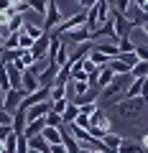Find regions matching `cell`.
Segmentation results:
<instances>
[{
  "label": "cell",
  "mask_w": 148,
  "mask_h": 153,
  "mask_svg": "<svg viewBox=\"0 0 148 153\" xmlns=\"http://www.w3.org/2000/svg\"><path fill=\"white\" fill-rule=\"evenodd\" d=\"M61 21H64V18H61L59 5H56V3H46V16H44V23H41L44 33H54V28L59 26Z\"/></svg>",
  "instance_id": "1"
},
{
  "label": "cell",
  "mask_w": 148,
  "mask_h": 153,
  "mask_svg": "<svg viewBox=\"0 0 148 153\" xmlns=\"http://www.w3.org/2000/svg\"><path fill=\"white\" fill-rule=\"evenodd\" d=\"M146 105H148L146 100L133 97V100H120V102H118V110H120V115H125V117H138Z\"/></svg>",
  "instance_id": "2"
},
{
  "label": "cell",
  "mask_w": 148,
  "mask_h": 153,
  "mask_svg": "<svg viewBox=\"0 0 148 153\" xmlns=\"http://www.w3.org/2000/svg\"><path fill=\"white\" fill-rule=\"evenodd\" d=\"M61 41V44H74V46H79V44H87V41H92V33L87 31V28H77V31H69V33H61V36H56Z\"/></svg>",
  "instance_id": "3"
},
{
  "label": "cell",
  "mask_w": 148,
  "mask_h": 153,
  "mask_svg": "<svg viewBox=\"0 0 148 153\" xmlns=\"http://www.w3.org/2000/svg\"><path fill=\"white\" fill-rule=\"evenodd\" d=\"M49 46H51V33H46V36H41L39 41L33 44V49H31L33 61H44L46 54H49Z\"/></svg>",
  "instance_id": "4"
},
{
  "label": "cell",
  "mask_w": 148,
  "mask_h": 153,
  "mask_svg": "<svg viewBox=\"0 0 148 153\" xmlns=\"http://www.w3.org/2000/svg\"><path fill=\"white\" fill-rule=\"evenodd\" d=\"M92 49L100 51V54H105L107 59H118V56H120V51H118V44H115V41H94Z\"/></svg>",
  "instance_id": "5"
},
{
  "label": "cell",
  "mask_w": 148,
  "mask_h": 153,
  "mask_svg": "<svg viewBox=\"0 0 148 153\" xmlns=\"http://www.w3.org/2000/svg\"><path fill=\"white\" fill-rule=\"evenodd\" d=\"M89 123H92V128H100V130H105V133H112V130H110V117L100 107L89 115Z\"/></svg>",
  "instance_id": "6"
},
{
  "label": "cell",
  "mask_w": 148,
  "mask_h": 153,
  "mask_svg": "<svg viewBox=\"0 0 148 153\" xmlns=\"http://www.w3.org/2000/svg\"><path fill=\"white\" fill-rule=\"evenodd\" d=\"M41 138H44L49 146H59V143L64 140V128H44Z\"/></svg>",
  "instance_id": "7"
},
{
  "label": "cell",
  "mask_w": 148,
  "mask_h": 153,
  "mask_svg": "<svg viewBox=\"0 0 148 153\" xmlns=\"http://www.w3.org/2000/svg\"><path fill=\"white\" fill-rule=\"evenodd\" d=\"M8 69V82H10V89L13 92H23V71H18L16 66H5Z\"/></svg>",
  "instance_id": "8"
},
{
  "label": "cell",
  "mask_w": 148,
  "mask_h": 153,
  "mask_svg": "<svg viewBox=\"0 0 148 153\" xmlns=\"http://www.w3.org/2000/svg\"><path fill=\"white\" fill-rule=\"evenodd\" d=\"M23 97H26L23 92H13V89H10V92H5V112H10V115H13L18 107H21Z\"/></svg>",
  "instance_id": "9"
},
{
  "label": "cell",
  "mask_w": 148,
  "mask_h": 153,
  "mask_svg": "<svg viewBox=\"0 0 148 153\" xmlns=\"http://www.w3.org/2000/svg\"><path fill=\"white\" fill-rule=\"evenodd\" d=\"M44 128H46V120H33V123H28L26 130H23V138H26V140H31V138L41 135V133H44Z\"/></svg>",
  "instance_id": "10"
},
{
  "label": "cell",
  "mask_w": 148,
  "mask_h": 153,
  "mask_svg": "<svg viewBox=\"0 0 148 153\" xmlns=\"http://www.w3.org/2000/svg\"><path fill=\"white\" fill-rule=\"evenodd\" d=\"M26 125H28L26 112H23V110H16V112H13V133H16V135H23Z\"/></svg>",
  "instance_id": "11"
},
{
  "label": "cell",
  "mask_w": 148,
  "mask_h": 153,
  "mask_svg": "<svg viewBox=\"0 0 148 153\" xmlns=\"http://www.w3.org/2000/svg\"><path fill=\"white\" fill-rule=\"evenodd\" d=\"M66 84H71V69H69V66H61L51 87H66Z\"/></svg>",
  "instance_id": "12"
},
{
  "label": "cell",
  "mask_w": 148,
  "mask_h": 153,
  "mask_svg": "<svg viewBox=\"0 0 148 153\" xmlns=\"http://www.w3.org/2000/svg\"><path fill=\"white\" fill-rule=\"evenodd\" d=\"M28 148H31V151H39V153H51V146H49L41 135L31 138V140H28Z\"/></svg>",
  "instance_id": "13"
},
{
  "label": "cell",
  "mask_w": 148,
  "mask_h": 153,
  "mask_svg": "<svg viewBox=\"0 0 148 153\" xmlns=\"http://www.w3.org/2000/svg\"><path fill=\"white\" fill-rule=\"evenodd\" d=\"M23 31H26L28 36L33 38V41H39L41 36H46V33H44V28H41L39 23H31V21H26V26H23Z\"/></svg>",
  "instance_id": "14"
},
{
  "label": "cell",
  "mask_w": 148,
  "mask_h": 153,
  "mask_svg": "<svg viewBox=\"0 0 148 153\" xmlns=\"http://www.w3.org/2000/svg\"><path fill=\"white\" fill-rule=\"evenodd\" d=\"M77 117H79V107H77L74 102H69V107H66V110H64V115H61V120H64L66 125H71Z\"/></svg>",
  "instance_id": "15"
},
{
  "label": "cell",
  "mask_w": 148,
  "mask_h": 153,
  "mask_svg": "<svg viewBox=\"0 0 148 153\" xmlns=\"http://www.w3.org/2000/svg\"><path fill=\"white\" fill-rule=\"evenodd\" d=\"M118 51H120V54H133V51H135V41H133L130 36L118 38Z\"/></svg>",
  "instance_id": "16"
},
{
  "label": "cell",
  "mask_w": 148,
  "mask_h": 153,
  "mask_svg": "<svg viewBox=\"0 0 148 153\" xmlns=\"http://www.w3.org/2000/svg\"><path fill=\"white\" fill-rule=\"evenodd\" d=\"M130 76H133V79H148V64H146V61H138V64L133 66Z\"/></svg>",
  "instance_id": "17"
},
{
  "label": "cell",
  "mask_w": 148,
  "mask_h": 153,
  "mask_svg": "<svg viewBox=\"0 0 148 153\" xmlns=\"http://www.w3.org/2000/svg\"><path fill=\"white\" fill-rule=\"evenodd\" d=\"M61 143H64L66 153H82V151H79V143H77L74 138L69 135V130H64V140H61Z\"/></svg>",
  "instance_id": "18"
},
{
  "label": "cell",
  "mask_w": 148,
  "mask_h": 153,
  "mask_svg": "<svg viewBox=\"0 0 148 153\" xmlns=\"http://www.w3.org/2000/svg\"><path fill=\"white\" fill-rule=\"evenodd\" d=\"M118 153H143V148L135 140H123V146L118 148Z\"/></svg>",
  "instance_id": "19"
},
{
  "label": "cell",
  "mask_w": 148,
  "mask_h": 153,
  "mask_svg": "<svg viewBox=\"0 0 148 153\" xmlns=\"http://www.w3.org/2000/svg\"><path fill=\"white\" fill-rule=\"evenodd\" d=\"M31 10V3H10V16H26Z\"/></svg>",
  "instance_id": "20"
},
{
  "label": "cell",
  "mask_w": 148,
  "mask_h": 153,
  "mask_svg": "<svg viewBox=\"0 0 148 153\" xmlns=\"http://www.w3.org/2000/svg\"><path fill=\"white\" fill-rule=\"evenodd\" d=\"M44 120H46V128H64V120H61V115H56V112H49Z\"/></svg>",
  "instance_id": "21"
},
{
  "label": "cell",
  "mask_w": 148,
  "mask_h": 153,
  "mask_svg": "<svg viewBox=\"0 0 148 153\" xmlns=\"http://www.w3.org/2000/svg\"><path fill=\"white\" fill-rule=\"evenodd\" d=\"M5 51H16L18 49V33H8L5 36V46H3Z\"/></svg>",
  "instance_id": "22"
},
{
  "label": "cell",
  "mask_w": 148,
  "mask_h": 153,
  "mask_svg": "<svg viewBox=\"0 0 148 153\" xmlns=\"http://www.w3.org/2000/svg\"><path fill=\"white\" fill-rule=\"evenodd\" d=\"M135 56H138V61L148 64V44H135Z\"/></svg>",
  "instance_id": "23"
},
{
  "label": "cell",
  "mask_w": 148,
  "mask_h": 153,
  "mask_svg": "<svg viewBox=\"0 0 148 153\" xmlns=\"http://www.w3.org/2000/svg\"><path fill=\"white\" fill-rule=\"evenodd\" d=\"M66 100V87H51V102Z\"/></svg>",
  "instance_id": "24"
},
{
  "label": "cell",
  "mask_w": 148,
  "mask_h": 153,
  "mask_svg": "<svg viewBox=\"0 0 148 153\" xmlns=\"http://www.w3.org/2000/svg\"><path fill=\"white\" fill-rule=\"evenodd\" d=\"M71 125L82 128V130H89V125H92V123H89V115H82V112H79V117H77L74 123H71Z\"/></svg>",
  "instance_id": "25"
},
{
  "label": "cell",
  "mask_w": 148,
  "mask_h": 153,
  "mask_svg": "<svg viewBox=\"0 0 148 153\" xmlns=\"http://www.w3.org/2000/svg\"><path fill=\"white\" fill-rule=\"evenodd\" d=\"M69 107V100H59V102H51V112L56 115H64V110Z\"/></svg>",
  "instance_id": "26"
},
{
  "label": "cell",
  "mask_w": 148,
  "mask_h": 153,
  "mask_svg": "<svg viewBox=\"0 0 148 153\" xmlns=\"http://www.w3.org/2000/svg\"><path fill=\"white\" fill-rule=\"evenodd\" d=\"M89 76L84 69H71V82H87Z\"/></svg>",
  "instance_id": "27"
},
{
  "label": "cell",
  "mask_w": 148,
  "mask_h": 153,
  "mask_svg": "<svg viewBox=\"0 0 148 153\" xmlns=\"http://www.w3.org/2000/svg\"><path fill=\"white\" fill-rule=\"evenodd\" d=\"M0 125L3 128H13V115L5 112V110H0Z\"/></svg>",
  "instance_id": "28"
},
{
  "label": "cell",
  "mask_w": 148,
  "mask_h": 153,
  "mask_svg": "<svg viewBox=\"0 0 148 153\" xmlns=\"http://www.w3.org/2000/svg\"><path fill=\"white\" fill-rule=\"evenodd\" d=\"M31 10L39 13V16H46V3H41V0H31Z\"/></svg>",
  "instance_id": "29"
},
{
  "label": "cell",
  "mask_w": 148,
  "mask_h": 153,
  "mask_svg": "<svg viewBox=\"0 0 148 153\" xmlns=\"http://www.w3.org/2000/svg\"><path fill=\"white\" fill-rule=\"evenodd\" d=\"M16 153H28V140L23 135H18V146H16Z\"/></svg>",
  "instance_id": "30"
},
{
  "label": "cell",
  "mask_w": 148,
  "mask_h": 153,
  "mask_svg": "<svg viewBox=\"0 0 148 153\" xmlns=\"http://www.w3.org/2000/svg\"><path fill=\"white\" fill-rule=\"evenodd\" d=\"M94 110H97V105H94V102H87V105H82V107H79V112H82V115H92Z\"/></svg>",
  "instance_id": "31"
},
{
  "label": "cell",
  "mask_w": 148,
  "mask_h": 153,
  "mask_svg": "<svg viewBox=\"0 0 148 153\" xmlns=\"http://www.w3.org/2000/svg\"><path fill=\"white\" fill-rule=\"evenodd\" d=\"M141 100L148 102V79H143V87H141Z\"/></svg>",
  "instance_id": "32"
},
{
  "label": "cell",
  "mask_w": 148,
  "mask_h": 153,
  "mask_svg": "<svg viewBox=\"0 0 148 153\" xmlns=\"http://www.w3.org/2000/svg\"><path fill=\"white\" fill-rule=\"evenodd\" d=\"M138 8L143 10V16H148V0H138Z\"/></svg>",
  "instance_id": "33"
},
{
  "label": "cell",
  "mask_w": 148,
  "mask_h": 153,
  "mask_svg": "<svg viewBox=\"0 0 148 153\" xmlns=\"http://www.w3.org/2000/svg\"><path fill=\"white\" fill-rule=\"evenodd\" d=\"M51 153H66L64 143H59V146H51Z\"/></svg>",
  "instance_id": "34"
},
{
  "label": "cell",
  "mask_w": 148,
  "mask_h": 153,
  "mask_svg": "<svg viewBox=\"0 0 148 153\" xmlns=\"http://www.w3.org/2000/svg\"><path fill=\"white\" fill-rule=\"evenodd\" d=\"M8 8H10V3H8V0H0V13H5Z\"/></svg>",
  "instance_id": "35"
},
{
  "label": "cell",
  "mask_w": 148,
  "mask_h": 153,
  "mask_svg": "<svg viewBox=\"0 0 148 153\" xmlns=\"http://www.w3.org/2000/svg\"><path fill=\"white\" fill-rule=\"evenodd\" d=\"M3 46H5V31H0V51H3Z\"/></svg>",
  "instance_id": "36"
},
{
  "label": "cell",
  "mask_w": 148,
  "mask_h": 153,
  "mask_svg": "<svg viewBox=\"0 0 148 153\" xmlns=\"http://www.w3.org/2000/svg\"><path fill=\"white\" fill-rule=\"evenodd\" d=\"M141 148H146V151H148V135H143V140H141Z\"/></svg>",
  "instance_id": "37"
}]
</instances>
